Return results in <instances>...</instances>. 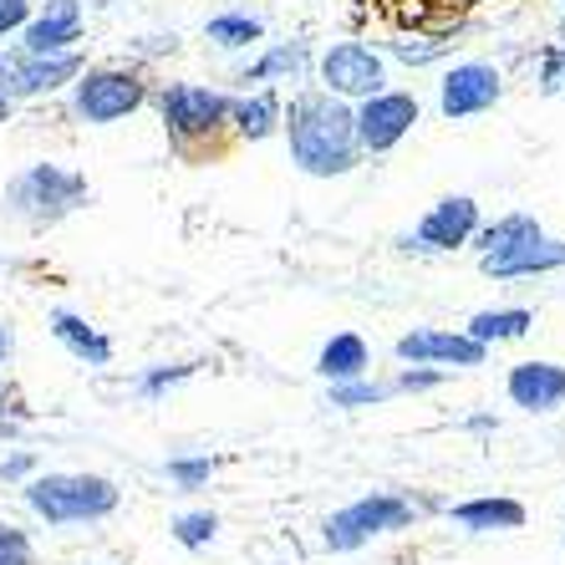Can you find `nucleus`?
<instances>
[{"label":"nucleus","instance_id":"nucleus-35","mask_svg":"<svg viewBox=\"0 0 565 565\" xmlns=\"http://www.w3.org/2000/svg\"><path fill=\"white\" fill-rule=\"evenodd\" d=\"M438 11H454V15H469V11H479V6H489V0H434Z\"/></svg>","mask_w":565,"mask_h":565},{"label":"nucleus","instance_id":"nucleus-36","mask_svg":"<svg viewBox=\"0 0 565 565\" xmlns=\"http://www.w3.org/2000/svg\"><path fill=\"white\" fill-rule=\"evenodd\" d=\"M11 356V327H0V362Z\"/></svg>","mask_w":565,"mask_h":565},{"label":"nucleus","instance_id":"nucleus-40","mask_svg":"<svg viewBox=\"0 0 565 565\" xmlns=\"http://www.w3.org/2000/svg\"><path fill=\"white\" fill-rule=\"evenodd\" d=\"M561 551H565V535H561Z\"/></svg>","mask_w":565,"mask_h":565},{"label":"nucleus","instance_id":"nucleus-11","mask_svg":"<svg viewBox=\"0 0 565 565\" xmlns=\"http://www.w3.org/2000/svg\"><path fill=\"white\" fill-rule=\"evenodd\" d=\"M479 224H484L479 220V199L444 194L438 204H428V214L418 220L413 235H397V250H434V255L463 250V245H473Z\"/></svg>","mask_w":565,"mask_h":565},{"label":"nucleus","instance_id":"nucleus-1","mask_svg":"<svg viewBox=\"0 0 565 565\" xmlns=\"http://www.w3.org/2000/svg\"><path fill=\"white\" fill-rule=\"evenodd\" d=\"M280 132H286L290 163H296L306 179H347V173L362 163L352 103L321 93V87H301V93L290 97Z\"/></svg>","mask_w":565,"mask_h":565},{"label":"nucleus","instance_id":"nucleus-7","mask_svg":"<svg viewBox=\"0 0 565 565\" xmlns=\"http://www.w3.org/2000/svg\"><path fill=\"white\" fill-rule=\"evenodd\" d=\"M316 87L342 97V103H362V97L387 87V56H382V46L356 36L331 41L327 52L316 56Z\"/></svg>","mask_w":565,"mask_h":565},{"label":"nucleus","instance_id":"nucleus-3","mask_svg":"<svg viewBox=\"0 0 565 565\" xmlns=\"http://www.w3.org/2000/svg\"><path fill=\"white\" fill-rule=\"evenodd\" d=\"M21 500L46 525H93L118 510V484L103 473H31L21 484Z\"/></svg>","mask_w":565,"mask_h":565},{"label":"nucleus","instance_id":"nucleus-33","mask_svg":"<svg viewBox=\"0 0 565 565\" xmlns=\"http://www.w3.org/2000/svg\"><path fill=\"white\" fill-rule=\"evenodd\" d=\"M31 473H36V454H31V448H15V454L0 459V479H6V484H26Z\"/></svg>","mask_w":565,"mask_h":565},{"label":"nucleus","instance_id":"nucleus-6","mask_svg":"<svg viewBox=\"0 0 565 565\" xmlns=\"http://www.w3.org/2000/svg\"><path fill=\"white\" fill-rule=\"evenodd\" d=\"M413 520H418V504L403 500V494H362V500L342 504V510H331L321 520V540H327V551L352 555L372 540L408 530Z\"/></svg>","mask_w":565,"mask_h":565},{"label":"nucleus","instance_id":"nucleus-24","mask_svg":"<svg viewBox=\"0 0 565 565\" xmlns=\"http://www.w3.org/2000/svg\"><path fill=\"white\" fill-rule=\"evenodd\" d=\"M540 235H545V230H540L535 214H504V220H494V224H479L473 245H479V255H510Z\"/></svg>","mask_w":565,"mask_h":565},{"label":"nucleus","instance_id":"nucleus-20","mask_svg":"<svg viewBox=\"0 0 565 565\" xmlns=\"http://www.w3.org/2000/svg\"><path fill=\"white\" fill-rule=\"evenodd\" d=\"M316 372L327 382H352V377H372V347L356 331H337L321 352H316Z\"/></svg>","mask_w":565,"mask_h":565},{"label":"nucleus","instance_id":"nucleus-10","mask_svg":"<svg viewBox=\"0 0 565 565\" xmlns=\"http://www.w3.org/2000/svg\"><path fill=\"white\" fill-rule=\"evenodd\" d=\"M504 97V72L494 62H479V56H469V62H454L438 77V113H444L448 122H469V118H484V113H494Z\"/></svg>","mask_w":565,"mask_h":565},{"label":"nucleus","instance_id":"nucleus-13","mask_svg":"<svg viewBox=\"0 0 565 565\" xmlns=\"http://www.w3.org/2000/svg\"><path fill=\"white\" fill-rule=\"evenodd\" d=\"M397 362L408 367H484L489 347H479L469 331H444V327H418L408 337H397Z\"/></svg>","mask_w":565,"mask_h":565},{"label":"nucleus","instance_id":"nucleus-28","mask_svg":"<svg viewBox=\"0 0 565 565\" xmlns=\"http://www.w3.org/2000/svg\"><path fill=\"white\" fill-rule=\"evenodd\" d=\"M214 469H220V463H214L210 454H184V459H169V479L179 489H204L214 479Z\"/></svg>","mask_w":565,"mask_h":565},{"label":"nucleus","instance_id":"nucleus-18","mask_svg":"<svg viewBox=\"0 0 565 565\" xmlns=\"http://www.w3.org/2000/svg\"><path fill=\"white\" fill-rule=\"evenodd\" d=\"M454 525L473 530V535H494V530H520L525 525V504L510 494H479V500L454 504Z\"/></svg>","mask_w":565,"mask_h":565},{"label":"nucleus","instance_id":"nucleus-23","mask_svg":"<svg viewBox=\"0 0 565 565\" xmlns=\"http://www.w3.org/2000/svg\"><path fill=\"white\" fill-rule=\"evenodd\" d=\"M530 327H535V316H530L525 306H500V311H479L463 331H469L479 347H489V352H494V347H504V342L530 337Z\"/></svg>","mask_w":565,"mask_h":565},{"label":"nucleus","instance_id":"nucleus-5","mask_svg":"<svg viewBox=\"0 0 565 565\" xmlns=\"http://www.w3.org/2000/svg\"><path fill=\"white\" fill-rule=\"evenodd\" d=\"M87 204V179L66 163H26L6 184V214L26 230H52Z\"/></svg>","mask_w":565,"mask_h":565},{"label":"nucleus","instance_id":"nucleus-29","mask_svg":"<svg viewBox=\"0 0 565 565\" xmlns=\"http://www.w3.org/2000/svg\"><path fill=\"white\" fill-rule=\"evenodd\" d=\"M194 377V362H184V367H153L138 377V397H163L169 387H179V382Z\"/></svg>","mask_w":565,"mask_h":565},{"label":"nucleus","instance_id":"nucleus-25","mask_svg":"<svg viewBox=\"0 0 565 565\" xmlns=\"http://www.w3.org/2000/svg\"><path fill=\"white\" fill-rule=\"evenodd\" d=\"M387 397H393V382H377V377L331 382V408H377Z\"/></svg>","mask_w":565,"mask_h":565},{"label":"nucleus","instance_id":"nucleus-19","mask_svg":"<svg viewBox=\"0 0 565 565\" xmlns=\"http://www.w3.org/2000/svg\"><path fill=\"white\" fill-rule=\"evenodd\" d=\"M52 337L77 356V362H87V367H107V362H113V342L77 311H52Z\"/></svg>","mask_w":565,"mask_h":565},{"label":"nucleus","instance_id":"nucleus-37","mask_svg":"<svg viewBox=\"0 0 565 565\" xmlns=\"http://www.w3.org/2000/svg\"><path fill=\"white\" fill-rule=\"evenodd\" d=\"M0 413H11V387H6V377H0Z\"/></svg>","mask_w":565,"mask_h":565},{"label":"nucleus","instance_id":"nucleus-16","mask_svg":"<svg viewBox=\"0 0 565 565\" xmlns=\"http://www.w3.org/2000/svg\"><path fill=\"white\" fill-rule=\"evenodd\" d=\"M280 122H286V97L280 87H245L230 107V138L239 143H265V138H276Z\"/></svg>","mask_w":565,"mask_h":565},{"label":"nucleus","instance_id":"nucleus-4","mask_svg":"<svg viewBox=\"0 0 565 565\" xmlns=\"http://www.w3.org/2000/svg\"><path fill=\"white\" fill-rule=\"evenodd\" d=\"M148 97H153V87H148L143 66L103 62L82 66V77L66 87V113H72V122H87V128H113V122L132 118Z\"/></svg>","mask_w":565,"mask_h":565},{"label":"nucleus","instance_id":"nucleus-21","mask_svg":"<svg viewBox=\"0 0 565 565\" xmlns=\"http://www.w3.org/2000/svg\"><path fill=\"white\" fill-rule=\"evenodd\" d=\"M204 41L214 52H250L265 41V15L255 11H220L204 21Z\"/></svg>","mask_w":565,"mask_h":565},{"label":"nucleus","instance_id":"nucleus-32","mask_svg":"<svg viewBox=\"0 0 565 565\" xmlns=\"http://www.w3.org/2000/svg\"><path fill=\"white\" fill-rule=\"evenodd\" d=\"M31 11H36V0H0V41L21 36V26L31 21Z\"/></svg>","mask_w":565,"mask_h":565},{"label":"nucleus","instance_id":"nucleus-14","mask_svg":"<svg viewBox=\"0 0 565 565\" xmlns=\"http://www.w3.org/2000/svg\"><path fill=\"white\" fill-rule=\"evenodd\" d=\"M311 72H316L311 41L290 36V41H270L255 62L239 66V82H245V87L255 82V87H296V93H301L306 82H311Z\"/></svg>","mask_w":565,"mask_h":565},{"label":"nucleus","instance_id":"nucleus-34","mask_svg":"<svg viewBox=\"0 0 565 565\" xmlns=\"http://www.w3.org/2000/svg\"><path fill=\"white\" fill-rule=\"evenodd\" d=\"M128 52H132V62H153V56H173V52H179V36H173V31H169V36H138V41L128 46Z\"/></svg>","mask_w":565,"mask_h":565},{"label":"nucleus","instance_id":"nucleus-17","mask_svg":"<svg viewBox=\"0 0 565 565\" xmlns=\"http://www.w3.org/2000/svg\"><path fill=\"white\" fill-rule=\"evenodd\" d=\"M479 270L489 280H525V276H551V270H565V239L540 235L530 245L510 255H479Z\"/></svg>","mask_w":565,"mask_h":565},{"label":"nucleus","instance_id":"nucleus-26","mask_svg":"<svg viewBox=\"0 0 565 565\" xmlns=\"http://www.w3.org/2000/svg\"><path fill=\"white\" fill-rule=\"evenodd\" d=\"M184 551H210L214 540H220V520H214L210 510H184L173 514V530H169Z\"/></svg>","mask_w":565,"mask_h":565},{"label":"nucleus","instance_id":"nucleus-15","mask_svg":"<svg viewBox=\"0 0 565 565\" xmlns=\"http://www.w3.org/2000/svg\"><path fill=\"white\" fill-rule=\"evenodd\" d=\"M504 393L525 413H555L565 408V367L561 362H514L504 377Z\"/></svg>","mask_w":565,"mask_h":565},{"label":"nucleus","instance_id":"nucleus-39","mask_svg":"<svg viewBox=\"0 0 565 565\" xmlns=\"http://www.w3.org/2000/svg\"><path fill=\"white\" fill-rule=\"evenodd\" d=\"M561 46H565V6H561Z\"/></svg>","mask_w":565,"mask_h":565},{"label":"nucleus","instance_id":"nucleus-8","mask_svg":"<svg viewBox=\"0 0 565 565\" xmlns=\"http://www.w3.org/2000/svg\"><path fill=\"white\" fill-rule=\"evenodd\" d=\"M82 66H87L82 46L77 52H62V56H36V52H26V46H6V52H0V97H6V103L56 97L82 77Z\"/></svg>","mask_w":565,"mask_h":565},{"label":"nucleus","instance_id":"nucleus-31","mask_svg":"<svg viewBox=\"0 0 565 565\" xmlns=\"http://www.w3.org/2000/svg\"><path fill=\"white\" fill-rule=\"evenodd\" d=\"M444 377H448L444 367H403L393 382V393H434Z\"/></svg>","mask_w":565,"mask_h":565},{"label":"nucleus","instance_id":"nucleus-30","mask_svg":"<svg viewBox=\"0 0 565 565\" xmlns=\"http://www.w3.org/2000/svg\"><path fill=\"white\" fill-rule=\"evenodd\" d=\"M36 551H31V535L21 525H6L0 520V565H31Z\"/></svg>","mask_w":565,"mask_h":565},{"label":"nucleus","instance_id":"nucleus-22","mask_svg":"<svg viewBox=\"0 0 565 565\" xmlns=\"http://www.w3.org/2000/svg\"><path fill=\"white\" fill-rule=\"evenodd\" d=\"M454 46H459L454 36H434V31L403 26V31H393V36L382 41V56H393V62H403V66H413V72H418V66L444 62Z\"/></svg>","mask_w":565,"mask_h":565},{"label":"nucleus","instance_id":"nucleus-12","mask_svg":"<svg viewBox=\"0 0 565 565\" xmlns=\"http://www.w3.org/2000/svg\"><path fill=\"white\" fill-rule=\"evenodd\" d=\"M87 36V6L82 0H36L31 21L21 26V46L36 56L77 52Z\"/></svg>","mask_w":565,"mask_h":565},{"label":"nucleus","instance_id":"nucleus-27","mask_svg":"<svg viewBox=\"0 0 565 565\" xmlns=\"http://www.w3.org/2000/svg\"><path fill=\"white\" fill-rule=\"evenodd\" d=\"M535 93L540 97H565V46L551 41L535 52Z\"/></svg>","mask_w":565,"mask_h":565},{"label":"nucleus","instance_id":"nucleus-2","mask_svg":"<svg viewBox=\"0 0 565 565\" xmlns=\"http://www.w3.org/2000/svg\"><path fill=\"white\" fill-rule=\"evenodd\" d=\"M148 103L158 107V122L169 132V143L179 153H199V148H220L230 138V107L235 97L210 82H163L153 87Z\"/></svg>","mask_w":565,"mask_h":565},{"label":"nucleus","instance_id":"nucleus-9","mask_svg":"<svg viewBox=\"0 0 565 565\" xmlns=\"http://www.w3.org/2000/svg\"><path fill=\"white\" fill-rule=\"evenodd\" d=\"M418 97L403 93V87H382V93L352 103V122H356V148L362 158H382L393 153L413 128H418Z\"/></svg>","mask_w":565,"mask_h":565},{"label":"nucleus","instance_id":"nucleus-38","mask_svg":"<svg viewBox=\"0 0 565 565\" xmlns=\"http://www.w3.org/2000/svg\"><path fill=\"white\" fill-rule=\"evenodd\" d=\"M11 113H15V103H6V97H0V122H11Z\"/></svg>","mask_w":565,"mask_h":565}]
</instances>
